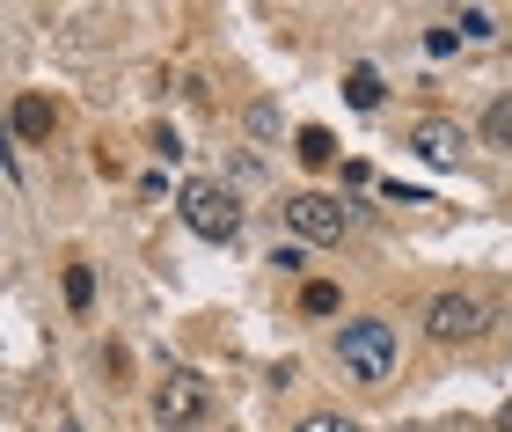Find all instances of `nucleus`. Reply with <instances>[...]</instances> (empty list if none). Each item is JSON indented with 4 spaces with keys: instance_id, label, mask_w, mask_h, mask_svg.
<instances>
[{
    "instance_id": "f257e3e1",
    "label": "nucleus",
    "mask_w": 512,
    "mask_h": 432,
    "mask_svg": "<svg viewBox=\"0 0 512 432\" xmlns=\"http://www.w3.org/2000/svg\"><path fill=\"white\" fill-rule=\"evenodd\" d=\"M337 359L352 381H388L395 359H403V337H395L388 315H352V323L337 330Z\"/></svg>"
},
{
    "instance_id": "f03ea898",
    "label": "nucleus",
    "mask_w": 512,
    "mask_h": 432,
    "mask_svg": "<svg viewBox=\"0 0 512 432\" xmlns=\"http://www.w3.org/2000/svg\"><path fill=\"white\" fill-rule=\"evenodd\" d=\"M176 213H183V227H191L198 242H235V235H242V206H235V191L213 184V176H191V184L176 191Z\"/></svg>"
},
{
    "instance_id": "7ed1b4c3",
    "label": "nucleus",
    "mask_w": 512,
    "mask_h": 432,
    "mask_svg": "<svg viewBox=\"0 0 512 432\" xmlns=\"http://www.w3.org/2000/svg\"><path fill=\"white\" fill-rule=\"evenodd\" d=\"M205 411H213V389H205L198 367H169V374H161V389H154V425L191 432V425H205Z\"/></svg>"
},
{
    "instance_id": "20e7f679",
    "label": "nucleus",
    "mask_w": 512,
    "mask_h": 432,
    "mask_svg": "<svg viewBox=\"0 0 512 432\" xmlns=\"http://www.w3.org/2000/svg\"><path fill=\"white\" fill-rule=\"evenodd\" d=\"M483 323H491V308H483L476 286H447L425 308V330L439 337V345H469V337H483Z\"/></svg>"
},
{
    "instance_id": "39448f33",
    "label": "nucleus",
    "mask_w": 512,
    "mask_h": 432,
    "mask_svg": "<svg viewBox=\"0 0 512 432\" xmlns=\"http://www.w3.org/2000/svg\"><path fill=\"white\" fill-rule=\"evenodd\" d=\"M286 227L300 242H344V235H352V206L330 198V191H293L286 198Z\"/></svg>"
},
{
    "instance_id": "423d86ee",
    "label": "nucleus",
    "mask_w": 512,
    "mask_h": 432,
    "mask_svg": "<svg viewBox=\"0 0 512 432\" xmlns=\"http://www.w3.org/2000/svg\"><path fill=\"white\" fill-rule=\"evenodd\" d=\"M410 147H417V162L454 169V162H461V147H469V132H461L454 118H417V125H410Z\"/></svg>"
},
{
    "instance_id": "0eeeda50",
    "label": "nucleus",
    "mask_w": 512,
    "mask_h": 432,
    "mask_svg": "<svg viewBox=\"0 0 512 432\" xmlns=\"http://www.w3.org/2000/svg\"><path fill=\"white\" fill-rule=\"evenodd\" d=\"M52 125H59V110L44 103V96H15V103H8V132H15L22 147H30V140H52Z\"/></svg>"
},
{
    "instance_id": "6e6552de",
    "label": "nucleus",
    "mask_w": 512,
    "mask_h": 432,
    "mask_svg": "<svg viewBox=\"0 0 512 432\" xmlns=\"http://www.w3.org/2000/svg\"><path fill=\"white\" fill-rule=\"evenodd\" d=\"M344 103H352V110L381 103V74H374V66H352V74H344Z\"/></svg>"
},
{
    "instance_id": "1a4fd4ad",
    "label": "nucleus",
    "mask_w": 512,
    "mask_h": 432,
    "mask_svg": "<svg viewBox=\"0 0 512 432\" xmlns=\"http://www.w3.org/2000/svg\"><path fill=\"white\" fill-rule=\"evenodd\" d=\"M293 154H300V162H308V169H322V162H337V140H330V132H322V125H308V132H300V140H293Z\"/></svg>"
},
{
    "instance_id": "9d476101",
    "label": "nucleus",
    "mask_w": 512,
    "mask_h": 432,
    "mask_svg": "<svg viewBox=\"0 0 512 432\" xmlns=\"http://www.w3.org/2000/svg\"><path fill=\"white\" fill-rule=\"evenodd\" d=\"M483 140H491V147H505V154H512V96H498L491 110H483Z\"/></svg>"
},
{
    "instance_id": "9b49d317",
    "label": "nucleus",
    "mask_w": 512,
    "mask_h": 432,
    "mask_svg": "<svg viewBox=\"0 0 512 432\" xmlns=\"http://www.w3.org/2000/svg\"><path fill=\"white\" fill-rule=\"evenodd\" d=\"M300 308H308V315H337V308H344V293H337L330 279H308V286H300Z\"/></svg>"
},
{
    "instance_id": "f8f14e48",
    "label": "nucleus",
    "mask_w": 512,
    "mask_h": 432,
    "mask_svg": "<svg viewBox=\"0 0 512 432\" xmlns=\"http://www.w3.org/2000/svg\"><path fill=\"white\" fill-rule=\"evenodd\" d=\"M66 301H74V308H88V301H96V271H88V264H74V271H66Z\"/></svg>"
},
{
    "instance_id": "ddd939ff",
    "label": "nucleus",
    "mask_w": 512,
    "mask_h": 432,
    "mask_svg": "<svg viewBox=\"0 0 512 432\" xmlns=\"http://www.w3.org/2000/svg\"><path fill=\"white\" fill-rule=\"evenodd\" d=\"M293 432H359L352 418H337V411H315V418H300Z\"/></svg>"
},
{
    "instance_id": "4468645a",
    "label": "nucleus",
    "mask_w": 512,
    "mask_h": 432,
    "mask_svg": "<svg viewBox=\"0 0 512 432\" xmlns=\"http://www.w3.org/2000/svg\"><path fill=\"white\" fill-rule=\"evenodd\" d=\"M249 132H256V140H278V110L256 103V110H249Z\"/></svg>"
},
{
    "instance_id": "2eb2a0df",
    "label": "nucleus",
    "mask_w": 512,
    "mask_h": 432,
    "mask_svg": "<svg viewBox=\"0 0 512 432\" xmlns=\"http://www.w3.org/2000/svg\"><path fill=\"white\" fill-rule=\"evenodd\" d=\"M454 30H461V37H491V15H483V8H461Z\"/></svg>"
},
{
    "instance_id": "dca6fc26",
    "label": "nucleus",
    "mask_w": 512,
    "mask_h": 432,
    "mask_svg": "<svg viewBox=\"0 0 512 432\" xmlns=\"http://www.w3.org/2000/svg\"><path fill=\"white\" fill-rule=\"evenodd\" d=\"M498 432H512V403H498Z\"/></svg>"
}]
</instances>
